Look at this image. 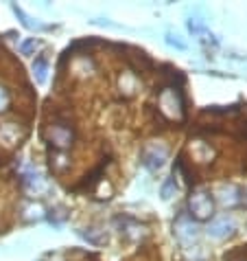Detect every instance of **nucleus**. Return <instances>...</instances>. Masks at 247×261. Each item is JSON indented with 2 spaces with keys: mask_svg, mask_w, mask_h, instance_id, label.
I'll return each mask as SVG.
<instances>
[{
  "mask_svg": "<svg viewBox=\"0 0 247 261\" xmlns=\"http://www.w3.org/2000/svg\"><path fill=\"white\" fill-rule=\"evenodd\" d=\"M188 208H191V217L195 220H210L212 215V198L206 191H195L188 198Z\"/></svg>",
  "mask_w": 247,
  "mask_h": 261,
  "instance_id": "f257e3e1",
  "label": "nucleus"
},
{
  "mask_svg": "<svg viewBox=\"0 0 247 261\" xmlns=\"http://www.w3.org/2000/svg\"><path fill=\"white\" fill-rule=\"evenodd\" d=\"M175 235L181 242H191V239L197 237V228L193 226V217H188L184 211L179 213L177 222H175Z\"/></svg>",
  "mask_w": 247,
  "mask_h": 261,
  "instance_id": "f03ea898",
  "label": "nucleus"
},
{
  "mask_svg": "<svg viewBox=\"0 0 247 261\" xmlns=\"http://www.w3.org/2000/svg\"><path fill=\"white\" fill-rule=\"evenodd\" d=\"M48 141L50 145H55V147H61V149H66L70 141H72V132L68 127H64V125H50L48 129Z\"/></svg>",
  "mask_w": 247,
  "mask_h": 261,
  "instance_id": "7ed1b4c3",
  "label": "nucleus"
},
{
  "mask_svg": "<svg viewBox=\"0 0 247 261\" xmlns=\"http://www.w3.org/2000/svg\"><path fill=\"white\" fill-rule=\"evenodd\" d=\"M164 161H166V151L164 149L158 151V147H147L142 151V165L147 167V169H151V171H158L160 167L164 165Z\"/></svg>",
  "mask_w": 247,
  "mask_h": 261,
  "instance_id": "20e7f679",
  "label": "nucleus"
},
{
  "mask_svg": "<svg viewBox=\"0 0 247 261\" xmlns=\"http://www.w3.org/2000/svg\"><path fill=\"white\" fill-rule=\"evenodd\" d=\"M232 233V224L228 222V217H217V220L208 226V235L214 239H223Z\"/></svg>",
  "mask_w": 247,
  "mask_h": 261,
  "instance_id": "39448f33",
  "label": "nucleus"
},
{
  "mask_svg": "<svg viewBox=\"0 0 247 261\" xmlns=\"http://www.w3.org/2000/svg\"><path fill=\"white\" fill-rule=\"evenodd\" d=\"M33 72H35V79H38V84H44V82H46L48 62L44 60V57H38V60L33 62Z\"/></svg>",
  "mask_w": 247,
  "mask_h": 261,
  "instance_id": "423d86ee",
  "label": "nucleus"
},
{
  "mask_svg": "<svg viewBox=\"0 0 247 261\" xmlns=\"http://www.w3.org/2000/svg\"><path fill=\"white\" fill-rule=\"evenodd\" d=\"M24 185L31 191H42L44 189V178L40 173H24Z\"/></svg>",
  "mask_w": 247,
  "mask_h": 261,
  "instance_id": "0eeeda50",
  "label": "nucleus"
},
{
  "mask_svg": "<svg viewBox=\"0 0 247 261\" xmlns=\"http://www.w3.org/2000/svg\"><path fill=\"white\" fill-rule=\"evenodd\" d=\"M13 11H16V16H18L20 20H22V24H24L26 29H44V24H40V22H33V20L28 18L26 13H24L22 9H20V7H16V5H13Z\"/></svg>",
  "mask_w": 247,
  "mask_h": 261,
  "instance_id": "6e6552de",
  "label": "nucleus"
},
{
  "mask_svg": "<svg viewBox=\"0 0 247 261\" xmlns=\"http://www.w3.org/2000/svg\"><path fill=\"white\" fill-rule=\"evenodd\" d=\"M173 191H177V185H175V178L171 176V178L162 185V189H160V195H162V200H171V198H173Z\"/></svg>",
  "mask_w": 247,
  "mask_h": 261,
  "instance_id": "1a4fd4ad",
  "label": "nucleus"
},
{
  "mask_svg": "<svg viewBox=\"0 0 247 261\" xmlns=\"http://www.w3.org/2000/svg\"><path fill=\"white\" fill-rule=\"evenodd\" d=\"M188 31L195 33V35H199V33L206 31V24H203L199 18H191V20H188Z\"/></svg>",
  "mask_w": 247,
  "mask_h": 261,
  "instance_id": "9d476101",
  "label": "nucleus"
},
{
  "mask_svg": "<svg viewBox=\"0 0 247 261\" xmlns=\"http://www.w3.org/2000/svg\"><path fill=\"white\" fill-rule=\"evenodd\" d=\"M166 44H169V46H175V48H179V50H186V44L177 38V35H173V33H166Z\"/></svg>",
  "mask_w": 247,
  "mask_h": 261,
  "instance_id": "9b49d317",
  "label": "nucleus"
},
{
  "mask_svg": "<svg viewBox=\"0 0 247 261\" xmlns=\"http://www.w3.org/2000/svg\"><path fill=\"white\" fill-rule=\"evenodd\" d=\"M35 46H38V42H35V38H31V40H26V42L20 44V50H22V55H28Z\"/></svg>",
  "mask_w": 247,
  "mask_h": 261,
  "instance_id": "f8f14e48",
  "label": "nucleus"
},
{
  "mask_svg": "<svg viewBox=\"0 0 247 261\" xmlns=\"http://www.w3.org/2000/svg\"><path fill=\"white\" fill-rule=\"evenodd\" d=\"M7 106H9V95H7L5 88H0V110H5Z\"/></svg>",
  "mask_w": 247,
  "mask_h": 261,
  "instance_id": "ddd939ff",
  "label": "nucleus"
}]
</instances>
